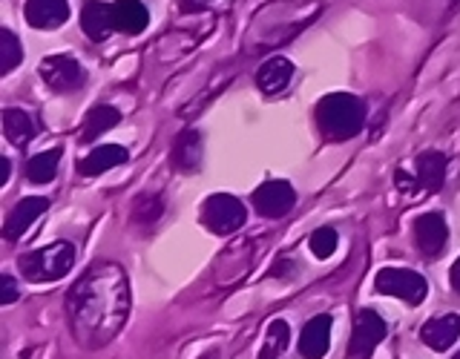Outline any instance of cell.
I'll return each mask as SVG.
<instances>
[{
	"instance_id": "10",
	"label": "cell",
	"mask_w": 460,
	"mask_h": 359,
	"mask_svg": "<svg viewBox=\"0 0 460 359\" xmlns=\"http://www.w3.org/2000/svg\"><path fill=\"white\" fill-rule=\"evenodd\" d=\"M49 201L43 196H29L23 201H18V205L12 207V213L6 215V224H4V236L9 241H18L29 227H32L43 213H47Z\"/></svg>"
},
{
	"instance_id": "2",
	"label": "cell",
	"mask_w": 460,
	"mask_h": 359,
	"mask_svg": "<svg viewBox=\"0 0 460 359\" xmlns=\"http://www.w3.org/2000/svg\"><path fill=\"white\" fill-rule=\"evenodd\" d=\"M316 127L331 141H349L366 127V107L363 101L349 92L325 95L316 104Z\"/></svg>"
},
{
	"instance_id": "25",
	"label": "cell",
	"mask_w": 460,
	"mask_h": 359,
	"mask_svg": "<svg viewBox=\"0 0 460 359\" xmlns=\"http://www.w3.org/2000/svg\"><path fill=\"white\" fill-rule=\"evenodd\" d=\"M311 253L316 258H328L331 253L337 250V233L331 227H320V230H314V236H311Z\"/></svg>"
},
{
	"instance_id": "7",
	"label": "cell",
	"mask_w": 460,
	"mask_h": 359,
	"mask_svg": "<svg viewBox=\"0 0 460 359\" xmlns=\"http://www.w3.org/2000/svg\"><path fill=\"white\" fill-rule=\"evenodd\" d=\"M296 193L288 181H265L253 190V207L265 219H282L294 210Z\"/></svg>"
},
{
	"instance_id": "29",
	"label": "cell",
	"mask_w": 460,
	"mask_h": 359,
	"mask_svg": "<svg viewBox=\"0 0 460 359\" xmlns=\"http://www.w3.org/2000/svg\"><path fill=\"white\" fill-rule=\"evenodd\" d=\"M449 279H452V287L460 293V258L452 265V273H449Z\"/></svg>"
},
{
	"instance_id": "27",
	"label": "cell",
	"mask_w": 460,
	"mask_h": 359,
	"mask_svg": "<svg viewBox=\"0 0 460 359\" xmlns=\"http://www.w3.org/2000/svg\"><path fill=\"white\" fill-rule=\"evenodd\" d=\"M0 285H4V293H0V302H4V305H12V302L18 299V285H14V279L9 276V273H6L4 279H0Z\"/></svg>"
},
{
	"instance_id": "17",
	"label": "cell",
	"mask_w": 460,
	"mask_h": 359,
	"mask_svg": "<svg viewBox=\"0 0 460 359\" xmlns=\"http://www.w3.org/2000/svg\"><path fill=\"white\" fill-rule=\"evenodd\" d=\"M201 150H205L201 136L196 129H187V133L179 136L176 147H172V167L179 172H196L201 167Z\"/></svg>"
},
{
	"instance_id": "6",
	"label": "cell",
	"mask_w": 460,
	"mask_h": 359,
	"mask_svg": "<svg viewBox=\"0 0 460 359\" xmlns=\"http://www.w3.org/2000/svg\"><path fill=\"white\" fill-rule=\"evenodd\" d=\"M388 334V328L383 322V316L380 313H374V311H359L357 313V320H354V334H351V359H371L374 348L385 339Z\"/></svg>"
},
{
	"instance_id": "15",
	"label": "cell",
	"mask_w": 460,
	"mask_h": 359,
	"mask_svg": "<svg viewBox=\"0 0 460 359\" xmlns=\"http://www.w3.org/2000/svg\"><path fill=\"white\" fill-rule=\"evenodd\" d=\"M26 21L35 29H58L69 21L66 0H26Z\"/></svg>"
},
{
	"instance_id": "12",
	"label": "cell",
	"mask_w": 460,
	"mask_h": 359,
	"mask_svg": "<svg viewBox=\"0 0 460 359\" xmlns=\"http://www.w3.org/2000/svg\"><path fill=\"white\" fill-rule=\"evenodd\" d=\"M328 345H331V316L320 313L302 328V337H299V354L305 359H323L328 354Z\"/></svg>"
},
{
	"instance_id": "30",
	"label": "cell",
	"mask_w": 460,
	"mask_h": 359,
	"mask_svg": "<svg viewBox=\"0 0 460 359\" xmlns=\"http://www.w3.org/2000/svg\"><path fill=\"white\" fill-rule=\"evenodd\" d=\"M9 172H12V164H9V158H4V184L9 181Z\"/></svg>"
},
{
	"instance_id": "4",
	"label": "cell",
	"mask_w": 460,
	"mask_h": 359,
	"mask_svg": "<svg viewBox=\"0 0 460 359\" xmlns=\"http://www.w3.org/2000/svg\"><path fill=\"white\" fill-rule=\"evenodd\" d=\"M248 222V210L230 193H216L201 205V224L213 230L216 236H230Z\"/></svg>"
},
{
	"instance_id": "22",
	"label": "cell",
	"mask_w": 460,
	"mask_h": 359,
	"mask_svg": "<svg viewBox=\"0 0 460 359\" xmlns=\"http://www.w3.org/2000/svg\"><path fill=\"white\" fill-rule=\"evenodd\" d=\"M119 121H121V112L115 109V107H98V109H93L90 118H86L84 133H81V141L98 138L101 133H107V129H112Z\"/></svg>"
},
{
	"instance_id": "26",
	"label": "cell",
	"mask_w": 460,
	"mask_h": 359,
	"mask_svg": "<svg viewBox=\"0 0 460 359\" xmlns=\"http://www.w3.org/2000/svg\"><path fill=\"white\" fill-rule=\"evenodd\" d=\"M162 213H164V201L158 198V196H147V198L136 201V219L138 222H153Z\"/></svg>"
},
{
	"instance_id": "31",
	"label": "cell",
	"mask_w": 460,
	"mask_h": 359,
	"mask_svg": "<svg viewBox=\"0 0 460 359\" xmlns=\"http://www.w3.org/2000/svg\"><path fill=\"white\" fill-rule=\"evenodd\" d=\"M455 9H460V0H455Z\"/></svg>"
},
{
	"instance_id": "18",
	"label": "cell",
	"mask_w": 460,
	"mask_h": 359,
	"mask_svg": "<svg viewBox=\"0 0 460 359\" xmlns=\"http://www.w3.org/2000/svg\"><path fill=\"white\" fill-rule=\"evenodd\" d=\"M417 181H420L429 193H438L446 181V155L438 150H426L417 158Z\"/></svg>"
},
{
	"instance_id": "16",
	"label": "cell",
	"mask_w": 460,
	"mask_h": 359,
	"mask_svg": "<svg viewBox=\"0 0 460 359\" xmlns=\"http://www.w3.org/2000/svg\"><path fill=\"white\" fill-rule=\"evenodd\" d=\"M127 162V150L119 147V144H104V147H95L90 155H84L78 162V172L81 176H101L112 167H119Z\"/></svg>"
},
{
	"instance_id": "20",
	"label": "cell",
	"mask_w": 460,
	"mask_h": 359,
	"mask_svg": "<svg viewBox=\"0 0 460 359\" xmlns=\"http://www.w3.org/2000/svg\"><path fill=\"white\" fill-rule=\"evenodd\" d=\"M35 129L38 127L29 112L14 109V107L4 112V136L9 138L12 147H26V144L35 138Z\"/></svg>"
},
{
	"instance_id": "21",
	"label": "cell",
	"mask_w": 460,
	"mask_h": 359,
	"mask_svg": "<svg viewBox=\"0 0 460 359\" xmlns=\"http://www.w3.org/2000/svg\"><path fill=\"white\" fill-rule=\"evenodd\" d=\"M58 162H61V150H43L38 155L29 158V164H26V176L29 181H35V184H47L55 179V172H58Z\"/></svg>"
},
{
	"instance_id": "19",
	"label": "cell",
	"mask_w": 460,
	"mask_h": 359,
	"mask_svg": "<svg viewBox=\"0 0 460 359\" xmlns=\"http://www.w3.org/2000/svg\"><path fill=\"white\" fill-rule=\"evenodd\" d=\"M115 23H119V29L127 35H138L147 29L150 12L141 0H119V4H115Z\"/></svg>"
},
{
	"instance_id": "13",
	"label": "cell",
	"mask_w": 460,
	"mask_h": 359,
	"mask_svg": "<svg viewBox=\"0 0 460 359\" xmlns=\"http://www.w3.org/2000/svg\"><path fill=\"white\" fill-rule=\"evenodd\" d=\"M420 337L431 351H449L460 337V316L446 313L438 316V320H429L420 330Z\"/></svg>"
},
{
	"instance_id": "11",
	"label": "cell",
	"mask_w": 460,
	"mask_h": 359,
	"mask_svg": "<svg viewBox=\"0 0 460 359\" xmlns=\"http://www.w3.org/2000/svg\"><path fill=\"white\" fill-rule=\"evenodd\" d=\"M81 29L90 40H107L112 35V29H119V23H115V6L90 0L81 9Z\"/></svg>"
},
{
	"instance_id": "23",
	"label": "cell",
	"mask_w": 460,
	"mask_h": 359,
	"mask_svg": "<svg viewBox=\"0 0 460 359\" xmlns=\"http://www.w3.org/2000/svg\"><path fill=\"white\" fill-rule=\"evenodd\" d=\"M288 342H291V328H288V322H282V320L270 322L259 359H279L288 351Z\"/></svg>"
},
{
	"instance_id": "32",
	"label": "cell",
	"mask_w": 460,
	"mask_h": 359,
	"mask_svg": "<svg viewBox=\"0 0 460 359\" xmlns=\"http://www.w3.org/2000/svg\"><path fill=\"white\" fill-rule=\"evenodd\" d=\"M452 359H460V354H455V356H452Z\"/></svg>"
},
{
	"instance_id": "9",
	"label": "cell",
	"mask_w": 460,
	"mask_h": 359,
	"mask_svg": "<svg viewBox=\"0 0 460 359\" xmlns=\"http://www.w3.org/2000/svg\"><path fill=\"white\" fill-rule=\"evenodd\" d=\"M414 241L423 256H440L446 241H449V227L440 213H423L414 219Z\"/></svg>"
},
{
	"instance_id": "3",
	"label": "cell",
	"mask_w": 460,
	"mask_h": 359,
	"mask_svg": "<svg viewBox=\"0 0 460 359\" xmlns=\"http://www.w3.org/2000/svg\"><path fill=\"white\" fill-rule=\"evenodd\" d=\"M18 265L29 282H58L75 265V248L69 241H55L21 256Z\"/></svg>"
},
{
	"instance_id": "1",
	"label": "cell",
	"mask_w": 460,
	"mask_h": 359,
	"mask_svg": "<svg viewBox=\"0 0 460 359\" xmlns=\"http://www.w3.org/2000/svg\"><path fill=\"white\" fill-rule=\"evenodd\" d=\"M69 330L84 348H104L129 316V282L121 265H93L66 296Z\"/></svg>"
},
{
	"instance_id": "8",
	"label": "cell",
	"mask_w": 460,
	"mask_h": 359,
	"mask_svg": "<svg viewBox=\"0 0 460 359\" xmlns=\"http://www.w3.org/2000/svg\"><path fill=\"white\" fill-rule=\"evenodd\" d=\"M40 78L55 92H72L84 83V69L72 55H49L40 61Z\"/></svg>"
},
{
	"instance_id": "14",
	"label": "cell",
	"mask_w": 460,
	"mask_h": 359,
	"mask_svg": "<svg viewBox=\"0 0 460 359\" xmlns=\"http://www.w3.org/2000/svg\"><path fill=\"white\" fill-rule=\"evenodd\" d=\"M291 78H294V64L288 61V57H282V55H273L262 66H259L256 86L265 95H277V92L285 90L288 83H291Z\"/></svg>"
},
{
	"instance_id": "24",
	"label": "cell",
	"mask_w": 460,
	"mask_h": 359,
	"mask_svg": "<svg viewBox=\"0 0 460 359\" xmlns=\"http://www.w3.org/2000/svg\"><path fill=\"white\" fill-rule=\"evenodd\" d=\"M21 61H23V49L18 38H14L9 29H0V75H9Z\"/></svg>"
},
{
	"instance_id": "5",
	"label": "cell",
	"mask_w": 460,
	"mask_h": 359,
	"mask_svg": "<svg viewBox=\"0 0 460 359\" xmlns=\"http://www.w3.org/2000/svg\"><path fill=\"white\" fill-rule=\"evenodd\" d=\"M374 285H377L380 293H392L406 302V305H420L429 293V285L420 273L406 270V267H383Z\"/></svg>"
},
{
	"instance_id": "28",
	"label": "cell",
	"mask_w": 460,
	"mask_h": 359,
	"mask_svg": "<svg viewBox=\"0 0 460 359\" xmlns=\"http://www.w3.org/2000/svg\"><path fill=\"white\" fill-rule=\"evenodd\" d=\"M210 4V0H179V6L184 12H199V9H205Z\"/></svg>"
}]
</instances>
